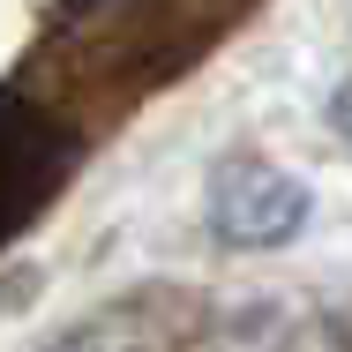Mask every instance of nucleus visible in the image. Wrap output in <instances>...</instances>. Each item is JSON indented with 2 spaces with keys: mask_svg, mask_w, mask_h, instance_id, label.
<instances>
[{
  "mask_svg": "<svg viewBox=\"0 0 352 352\" xmlns=\"http://www.w3.org/2000/svg\"><path fill=\"white\" fill-rule=\"evenodd\" d=\"M60 173V142L38 113L23 105H0V232L45 195V180Z\"/></svg>",
  "mask_w": 352,
  "mask_h": 352,
  "instance_id": "nucleus-4",
  "label": "nucleus"
},
{
  "mask_svg": "<svg viewBox=\"0 0 352 352\" xmlns=\"http://www.w3.org/2000/svg\"><path fill=\"white\" fill-rule=\"evenodd\" d=\"M338 128L352 135V90H338Z\"/></svg>",
  "mask_w": 352,
  "mask_h": 352,
  "instance_id": "nucleus-5",
  "label": "nucleus"
},
{
  "mask_svg": "<svg viewBox=\"0 0 352 352\" xmlns=\"http://www.w3.org/2000/svg\"><path fill=\"white\" fill-rule=\"evenodd\" d=\"M300 217H307V195L278 165L240 157V165H225L210 180V232L232 240V248H278V240L300 232Z\"/></svg>",
  "mask_w": 352,
  "mask_h": 352,
  "instance_id": "nucleus-1",
  "label": "nucleus"
},
{
  "mask_svg": "<svg viewBox=\"0 0 352 352\" xmlns=\"http://www.w3.org/2000/svg\"><path fill=\"white\" fill-rule=\"evenodd\" d=\"M188 345V300H128L68 330L53 352H180Z\"/></svg>",
  "mask_w": 352,
  "mask_h": 352,
  "instance_id": "nucleus-3",
  "label": "nucleus"
},
{
  "mask_svg": "<svg viewBox=\"0 0 352 352\" xmlns=\"http://www.w3.org/2000/svg\"><path fill=\"white\" fill-rule=\"evenodd\" d=\"M203 352H352V345L307 300H248L203 338Z\"/></svg>",
  "mask_w": 352,
  "mask_h": 352,
  "instance_id": "nucleus-2",
  "label": "nucleus"
}]
</instances>
